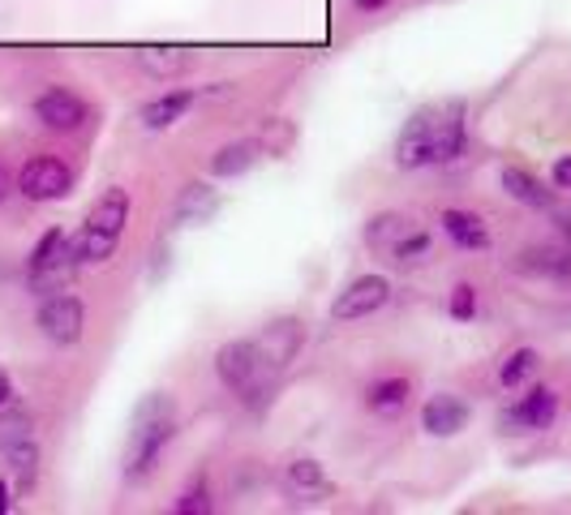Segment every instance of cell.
I'll use <instances>...</instances> for the list:
<instances>
[{
    "instance_id": "8992f818",
    "label": "cell",
    "mask_w": 571,
    "mask_h": 515,
    "mask_svg": "<svg viewBox=\"0 0 571 515\" xmlns=\"http://www.w3.org/2000/svg\"><path fill=\"white\" fill-rule=\"evenodd\" d=\"M39 331L57 348H73L86 331V305L82 296L73 292H53V296H39V314H35Z\"/></svg>"
},
{
    "instance_id": "ac0fdd59",
    "label": "cell",
    "mask_w": 571,
    "mask_h": 515,
    "mask_svg": "<svg viewBox=\"0 0 571 515\" xmlns=\"http://www.w3.org/2000/svg\"><path fill=\"white\" fill-rule=\"evenodd\" d=\"M284 490L292 499H318V494H327V472H323V464L318 459H292L284 468Z\"/></svg>"
},
{
    "instance_id": "4dcf8cb0",
    "label": "cell",
    "mask_w": 571,
    "mask_h": 515,
    "mask_svg": "<svg viewBox=\"0 0 571 515\" xmlns=\"http://www.w3.org/2000/svg\"><path fill=\"white\" fill-rule=\"evenodd\" d=\"M18 400V387H13V374L0 365V408H9V403Z\"/></svg>"
},
{
    "instance_id": "3957f363",
    "label": "cell",
    "mask_w": 571,
    "mask_h": 515,
    "mask_svg": "<svg viewBox=\"0 0 571 515\" xmlns=\"http://www.w3.org/2000/svg\"><path fill=\"white\" fill-rule=\"evenodd\" d=\"M125 224H129V189L113 185V189H104V194L95 198L86 224L73 232L78 254H82V267H100V262H108V258L116 254V241H120Z\"/></svg>"
},
{
    "instance_id": "484cf974",
    "label": "cell",
    "mask_w": 571,
    "mask_h": 515,
    "mask_svg": "<svg viewBox=\"0 0 571 515\" xmlns=\"http://www.w3.org/2000/svg\"><path fill=\"white\" fill-rule=\"evenodd\" d=\"M211 507H215V503H211V481H207L202 472H194L189 485L180 490V499L172 503V512L176 515H207Z\"/></svg>"
},
{
    "instance_id": "2e32d148",
    "label": "cell",
    "mask_w": 571,
    "mask_h": 515,
    "mask_svg": "<svg viewBox=\"0 0 571 515\" xmlns=\"http://www.w3.org/2000/svg\"><path fill=\"white\" fill-rule=\"evenodd\" d=\"M258 155H263V142H258V138H236V142L220 147V151L211 155V176L232 180V176H241V172L254 168V164H258Z\"/></svg>"
},
{
    "instance_id": "5bb4252c",
    "label": "cell",
    "mask_w": 571,
    "mask_h": 515,
    "mask_svg": "<svg viewBox=\"0 0 571 515\" xmlns=\"http://www.w3.org/2000/svg\"><path fill=\"white\" fill-rule=\"evenodd\" d=\"M220 211V194L207 185V180H189L172 207V220L176 224H207L211 215Z\"/></svg>"
},
{
    "instance_id": "83f0119b",
    "label": "cell",
    "mask_w": 571,
    "mask_h": 515,
    "mask_svg": "<svg viewBox=\"0 0 571 515\" xmlns=\"http://www.w3.org/2000/svg\"><path fill=\"white\" fill-rule=\"evenodd\" d=\"M430 245H434V241H430V232L417 229V232H408L400 245L392 249V258H396V262H421V258L430 254Z\"/></svg>"
},
{
    "instance_id": "d6a6232c",
    "label": "cell",
    "mask_w": 571,
    "mask_h": 515,
    "mask_svg": "<svg viewBox=\"0 0 571 515\" xmlns=\"http://www.w3.org/2000/svg\"><path fill=\"white\" fill-rule=\"evenodd\" d=\"M13 512V499H9V481L0 477V515H9Z\"/></svg>"
},
{
    "instance_id": "52a82bcc",
    "label": "cell",
    "mask_w": 571,
    "mask_h": 515,
    "mask_svg": "<svg viewBox=\"0 0 571 515\" xmlns=\"http://www.w3.org/2000/svg\"><path fill=\"white\" fill-rule=\"evenodd\" d=\"M18 189L26 202H60L73 189V172L65 168V160H57V155H31L18 168Z\"/></svg>"
},
{
    "instance_id": "277c9868",
    "label": "cell",
    "mask_w": 571,
    "mask_h": 515,
    "mask_svg": "<svg viewBox=\"0 0 571 515\" xmlns=\"http://www.w3.org/2000/svg\"><path fill=\"white\" fill-rule=\"evenodd\" d=\"M215 374H220V383L229 387L232 396L258 400V396H267L276 365L267 361L258 340H229L220 343V352H215Z\"/></svg>"
},
{
    "instance_id": "1f68e13d",
    "label": "cell",
    "mask_w": 571,
    "mask_h": 515,
    "mask_svg": "<svg viewBox=\"0 0 571 515\" xmlns=\"http://www.w3.org/2000/svg\"><path fill=\"white\" fill-rule=\"evenodd\" d=\"M387 4H392V0H352V9H357V13H383Z\"/></svg>"
},
{
    "instance_id": "7402d4cb",
    "label": "cell",
    "mask_w": 571,
    "mask_h": 515,
    "mask_svg": "<svg viewBox=\"0 0 571 515\" xmlns=\"http://www.w3.org/2000/svg\"><path fill=\"white\" fill-rule=\"evenodd\" d=\"M189 65H194V60L185 57L180 48H138V69L151 73V78H160V82L180 78Z\"/></svg>"
},
{
    "instance_id": "d4e9b609",
    "label": "cell",
    "mask_w": 571,
    "mask_h": 515,
    "mask_svg": "<svg viewBox=\"0 0 571 515\" xmlns=\"http://www.w3.org/2000/svg\"><path fill=\"white\" fill-rule=\"evenodd\" d=\"M537 365H541V356H537V348H515L508 352V361L499 365V383L515 391V387H524L533 374H537Z\"/></svg>"
},
{
    "instance_id": "9c48e42d",
    "label": "cell",
    "mask_w": 571,
    "mask_h": 515,
    "mask_svg": "<svg viewBox=\"0 0 571 515\" xmlns=\"http://www.w3.org/2000/svg\"><path fill=\"white\" fill-rule=\"evenodd\" d=\"M35 120L53 133H78L86 120H91V104L69 91V86H48L39 100H35Z\"/></svg>"
},
{
    "instance_id": "f546056e",
    "label": "cell",
    "mask_w": 571,
    "mask_h": 515,
    "mask_svg": "<svg viewBox=\"0 0 571 515\" xmlns=\"http://www.w3.org/2000/svg\"><path fill=\"white\" fill-rule=\"evenodd\" d=\"M550 180H555L559 189H571V155L555 160V168H550Z\"/></svg>"
},
{
    "instance_id": "44dd1931",
    "label": "cell",
    "mask_w": 571,
    "mask_h": 515,
    "mask_svg": "<svg viewBox=\"0 0 571 515\" xmlns=\"http://www.w3.org/2000/svg\"><path fill=\"white\" fill-rule=\"evenodd\" d=\"M520 271L528 276H571V249L563 245H533L520 254Z\"/></svg>"
},
{
    "instance_id": "9a60e30c",
    "label": "cell",
    "mask_w": 571,
    "mask_h": 515,
    "mask_svg": "<svg viewBox=\"0 0 571 515\" xmlns=\"http://www.w3.org/2000/svg\"><path fill=\"white\" fill-rule=\"evenodd\" d=\"M443 232H447V241L456 245V249H490V229H486V220L477 215V211H459V207H452V211H443Z\"/></svg>"
},
{
    "instance_id": "cb8c5ba5",
    "label": "cell",
    "mask_w": 571,
    "mask_h": 515,
    "mask_svg": "<svg viewBox=\"0 0 571 515\" xmlns=\"http://www.w3.org/2000/svg\"><path fill=\"white\" fill-rule=\"evenodd\" d=\"M35 438V421H31V412H22V408H0V456H9L13 447H22V443H31Z\"/></svg>"
},
{
    "instance_id": "836d02e7",
    "label": "cell",
    "mask_w": 571,
    "mask_h": 515,
    "mask_svg": "<svg viewBox=\"0 0 571 515\" xmlns=\"http://www.w3.org/2000/svg\"><path fill=\"white\" fill-rule=\"evenodd\" d=\"M0 194H4V189H0Z\"/></svg>"
},
{
    "instance_id": "ba28073f",
    "label": "cell",
    "mask_w": 571,
    "mask_h": 515,
    "mask_svg": "<svg viewBox=\"0 0 571 515\" xmlns=\"http://www.w3.org/2000/svg\"><path fill=\"white\" fill-rule=\"evenodd\" d=\"M387 301H392V280L387 276H361L331 301V318L336 323H361V318H374Z\"/></svg>"
},
{
    "instance_id": "d6986e66",
    "label": "cell",
    "mask_w": 571,
    "mask_h": 515,
    "mask_svg": "<svg viewBox=\"0 0 571 515\" xmlns=\"http://www.w3.org/2000/svg\"><path fill=\"white\" fill-rule=\"evenodd\" d=\"M258 343H263L267 361H271L276 370H284L288 361L296 356V348H301V327H296L292 318H280V323H271V327L258 336Z\"/></svg>"
},
{
    "instance_id": "7a4b0ae2",
    "label": "cell",
    "mask_w": 571,
    "mask_h": 515,
    "mask_svg": "<svg viewBox=\"0 0 571 515\" xmlns=\"http://www.w3.org/2000/svg\"><path fill=\"white\" fill-rule=\"evenodd\" d=\"M176 438V400L155 391L138 403L133 412V430H129V452H125V481H147L155 468H160V456L168 452V443Z\"/></svg>"
},
{
    "instance_id": "8fae6325",
    "label": "cell",
    "mask_w": 571,
    "mask_h": 515,
    "mask_svg": "<svg viewBox=\"0 0 571 515\" xmlns=\"http://www.w3.org/2000/svg\"><path fill=\"white\" fill-rule=\"evenodd\" d=\"M468 403L452 396V391H439V396H430V400L421 403V430L430 434V438H456L468 430Z\"/></svg>"
},
{
    "instance_id": "6da1fadb",
    "label": "cell",
    "mask_w": 571,
    "mask_h": 515,
    "mask_svg": "<svg viewBox=\"0 0 571 515\" xmlns=\"http://www.w3.org/2000/svg\"><path fill=\"white\" fill-rule=\"evenodd\" d=\"M464 100L430 104L408 116V125L396 138V164L400 168H430V164H452L464 155Z\"/></svg>"
},
{
    "instance_id": "ffe728a7",
    "label": "cell",
    "mask_w": 571,
    "mask_h": 515,
    "mask_svg": "<svg viewBox=\"0 0 571 515\" xmlns=\"http://www.w3.org/2000/svg\"><path fill=\"white\" fill-rule=\"evenodd\" d=\"M194 100H198L194 91H168V95L142 104V125L147 129H168V125H176L180 116L194 108Z\"/></svg>"
},
{
    "instance_id": "7c38bea8",
    "label": "cell",
    "mask_w": 571,
    "mask_h": 515,
    "mask_svg": "<svg viewBox=\"0 0 571 515\" xmlns=\"http://www.w3.org/2000/svg\"><path fill=\"white\" fill-rule=\"evenodd\" d=\"M361 400H365V408H370L374 417L396 421L404 408H408V400H412V378H404V374H383V378L365 383Z\"/></svg>"
},
{
    "instance_id": "603a6c76",
    "label": "cell",
    "mask_w": 571,
    "mask_h": 515,
    "mask_svg": "<svg viewBox=\"0 0 571 515\" xmlns=\"http://www.w3.org/2000/svg\"><path fill=\"white\" fill-rule=\"evenodd\" d=\"M9 472H13V485H18V494H31L35 485H39V443L31 438V443H22V447H13L9 456Z\"/></svg>"
},
{
    "instance_id": "f1b7e54d",
    "label": "cell",
    "mask_w": 571,
    "mask_h": 515,
    "mask_svg": "<svg viewBox=\"0 0 571 515\" xmlns=\"http://www.w3.org/2000/svg\"><path fill=\"white\" fill-rule=\"evenodd\" d=\"M447 314H452L456 323H468V318H477V288H473V284H456V288H452Z\"/></svg>"
},
{
    "instance_id": "4fadbf2b",
    "label": "cell",
    "mask_w": 571,
    "mask_h": 515,
    "mask_svg": "<svg viewBox=\"0 0 571 515\" xmlns=\"http://www.w3.org/2000/svg\"><path fill=\"white\" fill-rule=\"evenodd\" d=\"M408 232H417V220H412V215H404V211H378V215H370L361 241H365V249H374V254H392Z\"/></svg>"
},
{
    "instance_id": "e0dca14e",
    "label": "cell",
    "mask_w": 571,
    "mask_h": 515,
    "mask_svg": "<svg viewBox=\"0 0 571 515\" xmlns=\"http://www.w3.org/2000/svg\"><path fill=\"white\" fill-rule=\"evenodd\" d=\"M503 194L508 198H515V202H524V207H533V211H550L555 207V194L533 176V172L524 168H503Z\"/></svg>"
},
{
    "instance_id": "5b68a950",
    "label": "cell",
    "mask_w": 571,
    "mask_h": 515,
    "mask_svg": "<svg viewBox=\"0 0 571 515\" xmlns=\"http://www.w3.org/2000/svg\"><path fill=\"white\" fill-rule=\"evenodd\" d=\"M82 267V254H78V241L65 236L60 229H48L39 236V245L31 249V262H26V276H31V292L35 296H53L65 292L69 280L78 276Z\"/></svg>"
},
{
    "instance_id": "30bf717a",
    "label": "cell",
    "mask_w": 571,
    "mask_h": 515,
    "mask_svg": "<svg viewBox=\"0 0 571 515\" xmlns=\"http://www.w3.org/2000/svg\"><path fill=\"white\" fill-rule=\"evenodd\" d=\"M555 417H559V396H555L550 387H533L528 396H520V400L508 408L503 425L515 430V434H528V430H550Z\"/></svg>"
},
{
    "instance_id": "4316f807",
    "label": "cell",
    "mask_w": 571,
    "mask_h": 515,
    "mask_svg": "<svg viewBox=\"0 0 571 515\" xmlns=\"http://www.w3.org/2000/svg\"><path fill=\"white\" fill-rule=\"evenodd\" d=\"M258 142H263V151H271V155H288L292 142H296V125H292L288 116H267Z\"/></svg>"
}]
</instances>
